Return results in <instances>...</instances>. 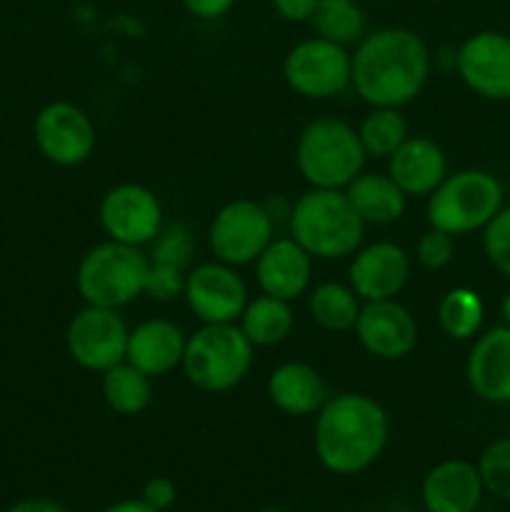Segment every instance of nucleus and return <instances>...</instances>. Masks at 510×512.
I'll list each match as a JSON object with an SVG mask.
<instances>
[{
    "mask_svg": "<svg viewBox=\"0 0 510 512\" xmlns=\"http://www.w3.org/2000/svg\"><path fill=\"white\" fill-rule=\"evenodd\" d=\"M183 298L203 325L235 323L248 305V288L233 265L203 263L185 275Z\"/></svg>",
    "mask_w": 510,
    "mask_h": 512,
    "instance_id": "obj_12",
    "label": "nucleus"
},
{
    "mask_svg": "<svg viewBox=\"0 0 510 512\" xmlns=\"http://www.w3.org/2000/svg\"><path fill=\"white\" fill-rule=\"evenodd\" d=\"M350 205L365 225H390L403 218L408 195L388 173H360L345 188Z\"/></svg>",
    "mask_w": 510,
    "mask_h": 512,
    "instance_id": "obj_23",
    "label": "nucleus"
},
{
    "mask_svg": "<svg viewBox=\"0 0 510 512\" xmlns=\"http://www.w3.org/2000/svg\"><path fill=\"white\" fill-rule=\"evenodd\" d=\"M483 478L468 460H443L428 470L420 488L425 512H475L483 503Z\"/></svg>",
    "mask_w": 510,
    "mask_h": 512,
    "instance_id": "obj_18",
    "label": "nucleus"
},
{
    "mask_svg": "<svg viewBox=\"0 0 510 512\" xmlns=\"http://www.w3.org/2000/svg\"><path fill=\"white\" fill-rule=\"evenodd\" d=\"M100 225L110 240L143 248L163 230V205L145 185H115L100 203Z\"/></svg>",
    "mask_w": 510,
    "mask_h": 512,
    "instance_id": "obj_11",
    "label": "nucleus"
},
{
    "mask_svg": "<svg viewBox=\"0 0 510 512\" xmlns=\"http://www.w3.org/2000/svg\"><path fill=\"white\" fill-rule=\"evenodd\" d=\"M500 315H503V323L510 328V290L503 298V303H500Z\"/></svg>",
    "mask_w": 510,
    "mask_h": 512,
    "instance_id": "obj_40",
    "label": "nucleus"
},
{
    "mask_svg": "<svg viewBox=\"0 0 510 512\" xmlns=\"http://www.w3.org/2000/svg\"><path fill=\"white\" fill-rule=\"evenodd\" d=\"M185 10L200 20H218L235 5V0H183Z\"/></svg>",
    "mask_w": 510,
    "mask_h": 512,
    "instance_id": "obj_36",
    "label": "nucleus"
},
{
    "mask_svg": "<svg viewBox=\"0 0 510 512\" xmlns=\"http://www.w3.org/2000/svg\"><path fill=\"white\" fill-rule=\"evenodd\" d=\"M255 345L240 325H203L185 343L183 370L190 385L203 393H228L245 380L253 368Z\"/></svg>",
    "mask_w": 510,
    "mask_h": 512,
    "instance_id": "obj_5",
    "label": "nucleus"
},
{
    "mask_svg": "<svg viewBox=\"0 0 510 512\" xmlns=\"http://www.w3.org/2000/svg\"><path fill=\"white\" fill-rule=\"evenodd\" d=\"M503 208V185L493 173L480 168L445 175L443 183L428 195V223L458 235L483 230Z\"/></svg>",
    "mask_w": 510,
    "mask_h": 512,
    "instance_id": "obj_6",
    "label": "nucleus"
},
{
    "mask_svg": "<svg viewBox=\"0 0 510 512\" xmlns=\"http://www.w3.org/2000/svg\"><path fill=\"white\" fill-rule=\"evenodd\" d=\"M318 0H273L275 13L290 23H305L313 15Z\"/></svg>",
    "mask_w": 510,
    "mask_h": 512,
    "instance_id": "obj_37",
    "label": "nucleus"
},
{
    "mask_svg": "<svg viewBox=\"0 0 510 512\" xmlns=\"http://www.w3.org/2000/svg\"><path fill=\"white\" fill-rule=\"evenodd\" d=\"M273 240V213L255 200H233L213 215L208 243L225 265H250Z\"/></svg>",
    "mask_w": 510,
    "mask_h": 512,
    "instance_id": "obj_8",
    "label": "nucleus"
},
{
    "mask_svg": "<svg viewBox=\"0 0 510 512\" xmlns=\"http://www.w3.org/2000/svg\"><path fill=\"white\" fill-rule=\"evenodd\" d=\"M430 50L408 28H380L363 35L350 55V85L373 108L413 103L430 75Z\"/></svg>",
    "mask_w": 510,
    "mask_h": 512,
    "instance_id": "obj_1",
    "label": "nucleus"
},
{
    "mask_svg": "<svg viewBox=\"0 0 510 512\" xmlns=\"http://www.w3.org/2000/svg\"><path fill=\"white\" fill-rule=\"evenodd\" d=\"M103 512H160L150 508L143 498H130V500H118V503L108 505Z\"/></svg>",
    "mask_w": 510,
    "mask_h": 512,
    "instance_id": "obj_39",
    "label": "nucleus"
},
{
    "mask_svg": "<svg viewBox=\"0 0 510 512\" xmlns=\"http://www.w3.org/2000/svg\"><path fill=\"white\" fill-rule=\"evenodd\" d=\"M358 300L350 285L323 283L310 293V315L320 328L330 333H345L355 328V320L360 315Z\"/></svg>",
    "mask_w": 510,
    "mask_h": 512,
    "instance_id": "obj_27",
    "label": "nucleus"
},
{
    "mask_svg": "<svg viewBox=\"0 0 510 512\" xmlns=\"http://www.w3.org/2000/svg\"><path fill=\"white\" fill-rule=\"evenodd\" d=\"M483 250L495 270L510 278V205L500 208L483 228Z\"/></svg>",
    "mask_w": 510,
    "mask_h": 512,
    "instance_id": "obj_32",
    "label": "nucleus"
},
{
    "mask_svg": "<svg viewBox=\"0 0 510 512\" xmlns=\"http://www.w3.org/2000/svg\"><path fill=\"white\" fill-rule=\"evenodd\" d=\"M195 240L185 225L175 223L168 225L158 233V238L153 240V263H165L175 265V268L183 270L190 263V255H193Z\"/></svg>",
    "mask_w": 510,
    "mask_h": 512,
    "instance_id": "obj_31",
    "label": "nucleus"
},
{
    "mask_svg": "<svg viewBox=\"0 0 510 512\" xmlns=\"http://www.w3.org/2000/svg\"><path fill=\"white\" fill-rule=\"evenodd\" d=\"M368 160L358 130L338 118H318L303 128L295 145V165L313 188L345 190Z\"/></svg>",
    "mask_w": 510,
    "mask_h": 512,
    "instance_id": "obj_4",
    "label": "nucleus"
},
{
    "mask_svg": "<svg viewBox=\"0 0 510 512\" xmlns=\"http://www.w3.org/2000/svg\"><path fill=\"white\" fill-rule=\"evenodd\" d=\"M283 78L290 90L310 100H328L350 85V53L325 38L300 40L288 50Z\"/></svg>",
    "mask_w": 510,
    "mask_h": 512,
    "instance_id": "obj_9",
    "label": "nucleus"
},
{
    "mask_svg": "<svg viewBox=\"0 0 510 512\" xmlns=\"http://www.w3.org/2000/svg\"><path fill=\"white\" fill-rule=\"evenodd\" d=\"M455 255V240L453 235L445 230L430 228L420 235L418 245H415V260L423 265L425 270H443L450 265Z\"/></svg>",
    "mask_w": 510,
    "mask_h": 512,
    "instance_id": "obj_33",
    "label": "nucleus"
},
{
    "mask_svg": "<svg viewBox=\"0 0 510 512\" xmlns=\"http://www.w3.org/2000/svg\"><path fill=\"white\" fill-rule=\"evenodd\" d=\"M128 325L118 310L85 305L68 325V353L80 368L105 373L125 360L128 353Z\"/></svg>",
    "mask_w": 510,
    "mask_h": 512,
    "instance_id": "obj_10",
    "label": "nucleus"
},
{
    "mask_svg": "<svg viewBox=\"0 0 510 512\" xmlns=\"http://www.w3.org/2000/svg\"><path fill=\"white\" fill-rule=\"evenodd\" d=\"M185 290V275L183 270L175 268V265L165 263H153L150 260L148 275H145V288L143 293L150 295L158 303H170V300L180 298Z\"/></svg>",
    "mask_w": 510,
    "mask_h": 512,
    "instance_id": "obj_34",
    "label": "nucleus"
},
{
    "mask_svg": "<svg viewBox=\"0 0 510 512\" xmlns=\"http://www.w3.org/2000/svg\"><path fill=\"white\" fill-rule=\"evenodd\" d=\"M455 68L475 95L505 103L510 100V35L478 30L458 48Z\"/></svg>",
    "mask_w": 510,
    "mask_h": 512,
    "instance_id": "obj_13",
    "label": "nucleus"
},
{
    "mask_svg": "<svg viewBox=\"0 0 510 512\" xmlns=\"http://www.w3.org/2000/svg\"><path fill=\"white\" fill-rule=\"evenodd\" d=\"M388 175L405 195H430L448 175V158L430 138H408L388 158Z\"/></svg>",
    "mask_w": 510,
    "mask_h": 512,
    "instance_id": "obj_21",
    "label": "nucleus"
},
{
    "mask_svg": "<svg viewBox=\"0 0 510 512\" xmlns=\"http://www.w3.org/2000/svg\"><path fill=\"white\" fill-rule=\"evenodd\" d=\"M410 275V258L400 245L390 240L358 248L353 253L348 280L360 300H393L405 288Z\"/></svg>",
    "mask_w": 510,
    "mask_h": 512,
    "instance_id": "obj_16",
    "label": "nucleus"
},
{
    "mask_svg": "<svg viewBox=\"0 0 510 512\" xmlns=\"http://www.w3.org/2000/svg\"><path fill=\"white\" fill-rule=\"evenodd\" d=\"M103 398L118 415H140L153 400L150 375L123 360L103 373Z\"/></svg>",
    "mask_w": 510,
    "mask_h": 512,
    "instance_id": "obj_25",
    "label": "nucleus"
},
{
    "mask_svg": "<svg viewBox=\"0 0 510 512\" xmlns=\"http://www.w3.org/2000/svg\"><path fill=\"white\" fill-rule=\"evenodd\" d=\"M140 498H143L150 508L165 512L168 508H173V503L178 500V488H175L173 480L165 478V475H155V478H150L148 483L143 485V495H140Z\"/></svg>",
    "mask_w": 510,
    "mask_h": 512,
    "instance_id": "obj_35",
    "label": "nucleus"
},
{
    "mask_svg": "<svg viewBox=\"0 0 510 512\" xmlns=\"http://www.w3.org/2000/svg\"><path fill=\"white\" fill-rule=\"evenodd\" d=\"M308 23L313 25L318 38L348 48V45L363 40L368 20L355 0H318Z\"/></svg>",
    "mask_w": 510,
    "mask_h": 512,
    "instance_id": "obj_26",
    "label": "nucleus"
},
{
    "mask_svg": "<svg viewBox=\"0 0 510 512\" xmlns=\"http://www.w3.org/2000/svg\"><path fill=\"white\" fill-rule=\"evenodd\" d=\"M35 145L55 165L73 168L95 150V125L88 113L73 103H50L35 118Z\"/></svg>",
    "mask_w": 510,
    "mask_h": 512,
    "instance_id": "obj_14",
    "label": "nucleus"
},
{
    "mask_svg": "<svg viewBox=\"0 0 510 512\" xmlns=\"http://www.w3.org/2000/svg\"><path fill=\"white\" fill-rule=\"evenodd\" d=\"M270 403L285 415H315L328 400V388L318 370L308 363H283L268 378Z\"/></svg>",
    "mask_w": 510,
    "mask_h": 512,
    "instance_id": "obj_22",
    "label": "nucleus"
},
{
    "mask_svg": "<svg viewBox=\"0 0 510 512\" xmlns=\"http://www.w3.org/2000/svg\"><path fill=\"white\" fill-rule=\"evenodd\" d=\"M485 320V305L475 290L453 288L438 303V323L453 340H473L480 335Z\"/></svg>",
    "mask_w": 510,
    "mask_h": 512,
    "instance_id": "obj_28",
    "label": "nucleus"
},
{
    "mask_svg": "<svg viewBox=\"0 0 510 512\" xmlns=\"http://www.w3.org/2000/svg\"><path fill=\"white\" fill-rule=\"evenodd\" d=\"M255 278L265 295L290 303L308 290L313 278V255L293 238L270 240L268 248L255 260Z\"/></svg>",
    "mask_w": 510,
    "mask_h": 512,
    "instance_id": "obj_19",
    "label": "nucleus"
},
{
    "mask_svg": "<svg viewBox=\"0 0 510 512\" xmlns=\"http://www.w3.org/2000/svg\"><path fill=\"white\" fill-rule=\"evenodd\" d=\"M470 390L485 403H510V328L495 325L478 335L465 363Z\"/></svg>",
    "mask_w": 510,
    "mask_h": 512,
    "instance_id": "obj_17",
    "label": "nucleus"
},
{
    "mask_svg": "<svg viewBox=\"0 0 510 512\" xmlns=\"http://www.w3.org/2000/svg\"><path fill=\"white\" fill-rule=\"evenodd\" d=\"M8 512H70L63 503H55L48 498H28L15 503Z\"/></svg>",
    "mask_w": 510,
    "mask_h": 512,
    "instance_id": "obj_38",
    "label": "nucleus"
},
{
    "mask_svg": "<svg viewBox=\"0 0 510 512\" xmlns=\"http://www.w3.org/2000/svg\"><path fill=\"white\" fill-rule=\"evenodd\" d=\"M255 512H288V510H283V508H260V510H255Z\"/></svg>",
    "mask_w": 510,
    "mask_h": 512,
    "instance_id": "obj_41",
    "label": "nucleus"
},
{
    "mask_svg": "<svg viewBox=\"0 0 510 512\" xmlns=\"http://www.w3.org/2000/svg\"><path fill=\"white\" fill-rule=\"evenodd\" d=\"M355 338L380 360H403L418 343V323L398 300H375L360 308L355 320Z\"/></svg>",
    "mask_w": 510,
    "mask_h": 512,
    "instance_id": "obj_15",
    "label": "nucleus"
},
{
    "mask_svg": "<svg viewBox=\"0 0 510 512\" xmlns=\"http://www.w3.org/2000/svg\"><path fill=\"white\" fill-rule=\"evenodd\" d=\"M185 343H188L185 333L170 320H145L130 330L125 360L150 378H158L183 363Z\"/></svg>",
    "mask_w": 510,
    "mask_h": 512,
    "instance_id": "obj_20",
    "label": "nucleus"
},
{
    "mask_svg": "<svg viewBox=\"0 0 510 512\" xmlns=\"http://www.w3.org/2000/svg\"><path fill=\"white\" fill-rule=\"evenodd\" d=\"M478 473L483 478L485 493L510 503V438L493 440L480 453Z\"/></svg>",
    "mask_w": 510,
    "mask_h": 512,
    "instance_id": "obj_30",
    "label": "nucleus"
},
{
    "mask_svg": "<svg viewBox=\"0 0 510 512\" xmlns=\"http://www.w3.org/2000/svg\"><path fill=\"white\" fill-rule=\"evenodd\" d=\"M388 435V413L378 400L363 393L335 395L315 413V455L335 475H358L375 465L388 445Z\"/></svg>",
    "mask_w": 510,
    "mask_h": 512,
    "instance_id": "obj_2",
    "label": "nucleus"
},
{
    "mask_svg": "<svg viewBox=\"0 0 510 512\" xmlns=\"http://www.w3.org/2000/svg\"><path fill=\"white\" fill-rule=\"evenodd\" d=\"M150 260L135 245L108 240L83 255L75 273V285L85 305L123 308L143 295Z\"/></svg>",
    "mask_w": 510,
    "mask_h": 512,
    "instance_id": "obj_7",
    "label": "nucleus"
},
{
    "mask_svg": "<svg viewBox=\"0 0 510 512\" xmlns=\"http://www.w3.org/2000/svg\"><path fill=\"white\" fill-rule=\"evenodd\" d=\"M295 328V315L288 300L260 295L248 300L243 315H240V330L255 348H270L290 338Z\"/></svg>",
    "mask_w": 510,
    "mask_h": 512,
    "instance_id": "obj_24",
    "label": "nucleus"
},
{
    "mask_svg": "<svg viewBox=\"0 0 510 512\" xmlns=\"http://www.w3.org/2000/svg\"><path fill=\"white\" fill-rule=\"evenodd\" d=\"M290 238L313 258L340 260L353 255L365 238V223L345 190L313 188L290 213Z\"/></svg>",
    "mask_w": 510,
    "mask_h": 512,
    "instance_id": "obj_3",
    "label": "nucleus"
},
{
    "mask_svg": "<svg viewBox=\"0 0 510 512\" xmlns=\"http://www.w3.org/2000/svg\"><path fill=\"white\" fill-rule=\"evenodd\" d=\"M358 138L368 158H390L410 138L408 120L400 108H373L360 123Z\"/></svg>",
    "mask_w": 510,
    "mask_h": 512,
    "instance_id": "obj_29",
    "label": "nucleus"
}]
</instances>
